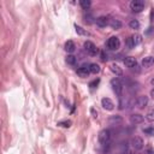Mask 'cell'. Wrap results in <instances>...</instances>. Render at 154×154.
Wrapping results in <instances>:
<instances>
[{
    "label": "cell",
    "instance_id": "obj_1",
    "mask_svg": "<svg viewBox=\"0 0 154 154\" xmlns=\"http://www.w3.org/2000/svg\"><path fill=\"white\" fill-rule=\"evenodd\" d=\"M111 85H112L113 92H115L118 96H122V94H123V89H124L123 83L119 81L118 78H113V79H111Z\"/></svg>",
    "mask_w": 154,
    "mask_h": 154
},
{
    "label": "cell",
    "instance_id": "obj_2",
    "mask_svg": "<svg viewBox=\"0 0 154 154\" xmlns=\"http://www.w3.org/2000/svg\"><path fill=\"white\" fill-rule=\"evenodd\" d=\"M83 47H84L85 51H87V53H88L89 55H92V57H95L96 54L99 53L98 47H96L92 41H85V42L83 43Z\"/></svg>",
    "mask_w": 154,
    "mask_h": 154
},
{
    "label": "cell",
    "instance_id": "obj_3",
    "mask_svg": "<svg viewBox=\"0 0 154 154\" xmlns=\"http://www.w3.org/2000/svg\"><path fill=\"white\" fill-rule=\"evenodd\" d=\"M98 139H99V142L102 145H106L110 142L111 140V131L108 130V129H104V130H101L99 135H98Z\"/></svg>",
    "mask_w": 154,
    "mask_h": 154
},
{
    "label": "cell",
    "instance_id": "obj_4",
    "mask_svg": "<svg viewBox=\"0 0 154 154\" xmlns=\"http://www.w3.org/2000/svg\"><path fill=\"white\" fill-rule=\"evenodd\" d=\"M121 47V40L117 36H111L107 41V48L111 51H117Z\"/></svg>",
    "mask_w": 154,
    "mask_h": 154
},
{
    "label": "cell",
    "instance_id": "obj_5",
    "mask_svg": "<svg viewBox=\"0 0 154 154\" xmlns=\"http://www.w3.org/2000/svg\"><path fill=\"white\" fill-rule=\"evenodd\" d=\"M143 9H145V1L143 0H133V1L130 3V10L133 11V12L139 13Z\"/></svg>",
    "mask_w": 154,
    "mask_h": 154
},
{
    "label": "cell",
    "instance_id": "obj_6",
    "mask_svg": "<svg viewBox=\"0 0 154 154\" xmlns=\"http://www.w3.org/2000/svg\"><path fill=\"white\" fill-rule=\"evenodd\" d=\"M130 145H131V147H133L134 149L141 151L142 148H143V146H145V142L140 136H135V137H133L130 140Z\"/></svg>",
    "mask_w": 154,
    "mask_h": 154
},
{
    "label": "cell",
    "instance_id": "obj_7",
    "mask_svg": "<svg viewBox=\"0 0 154 154\" xmlns=\"http://www.w3.org/2000/svg\"><path fill=\"white\" fill-rule=\"evenodd\" d=\"M95 23L99 28H105L107 25H110V18L107 16H100L95 19Z\"/></svg>",
    "mask_w": 154,
    "mask_h": 154
},
{
    "label": "cell",
    "instance_id": "obj_8",
    "mask_svg": "<svg viewBox=\"0 0 154 154\" xmlns=\"http://www.w3.org/2000/svg\"><path fill=\"white\" fill-rule=\"evenodd\" d=\"M101 106L106 111H112L113 108H115V104H113V101L110 98H104L102 99L101 100Z\"/></svg>",
    "mask_w": 154,
    "mask_h": 154
},
{
    "label": "cell",
    "instance_id": "obj_9",
    "mask_svg": "<svg viewBox=\"0 0 154 154\" xmlns=\"http://www.w3.org/2000/svg\"><path fill=\"white\" fill-rule=\"evenodd\" d=\"M135 104H136V107H139V108H145L148 104V96L147 95H140L137 99H136L135 101Z\"/></svg>",
    "mask_w": 154,
    "mask_h": 154
},
{
    "label": "cell",
    "instance_id": "obj_10",
    "mask_svg": "<svg viewBox=\"0 0 154 154\" xmlns=\"http://www.w3.org/2000/svg\"><path fill=\"white\" fill-rule=\"evenodd\" d=\"M129 121H130L131 124H135V125L136 124H141L142 122L145 121V117L142 116V115H140V113H134V115L130 116Z\"/></svg>",
    "mask_w": 154,
    "mask_h": 154
},
{
    "label": "cell",
    "instance_id": "obj_11",
    "mask_svg": "<svg viewBox=\"0 0 154 154\" xmlns=\"http://www.w3.org/2000/svg\"><path fill=\"white\" fill-rule=\"evenodd\" d=\"M141 65L145 69H149V67H152L154 65V58L153 57H145L141 61Z\"/></svg>",
    "mask_w": 154,
    "mask_h": 154
},
{
    "label": "cell",
    "instance_id": "obj_12",
    "mask_svg": "<svg viewBox=\"0 0 154 154\" xmlns=\"http://www.w3.org/2000/svg\"><path fill=\"white\" fill-rule=\"evenodd\" d=\"M89 66H81V67H78L77 69V75L79 77H82V78H85V77H88L89 76Z\"/></svg>",
    "mask_w": 154,
    "mask_h": 154
},
{
    "label": "cell",
    "instance_id": "obj_13",
    "mask_svg": "<svg viewBox=\"0 0 154 154\" xmlns=\"http://www.w3.org/2000/svg\"><path fill=\"white\" fill-rule=\"evenodd\" d=\"M123 61H124V65L127 67H130V69H133V67H135L136 65H137V61H136V59L134 58V57H127Z\"/></svg>",
    "mask_w": 154,
    "mask_h": 154
},
{
    "label": "cell",
    "instance_id": "obj_14",
    "mask_svg": "<svg viewBox=\"0 0 154 154\" xmlns=\"http://www.w3.org/2000/svg\"><path fill=\"white\" fill-rule=\"evenodd\" d=\"M64 48L67 53H72L73 51L76 49V46H75V42L71 41V40H69V41H66L65 45H64Z\"/></svg>",
    "mask_w": 154,
    "mask_h": 154
},
{
    "label": "cell",
    "instance_id": "obj_15",
    "mask_svg": "<svg viewBox=\"0 0 154 154\" xmlns=\"http://www.w3.org/2000/svg\"><path fill=\"white\" fill-rule=\"evenodd\" d=\"M122 22L121 21H119V19H111L110 21V27L112 28V29H115V30H118V29H121V28H122Z\"/></svg>",
    "mask_w": 154,
    "mask_h": 154
},
{
    "label": "cell",
    "instance_id": "obj_16",
    "mask_svg": "<svg viewBox=\"0 0 154 154\" xmlns=\"http://www.w3.org/2000/svg\"><path fill=\"white\" fill-rule=\"evenodd\" d=\"M89 71L90 73H94V75H96V73H99L100 72V65L99 64H96V63H92V64H89Z\"/></svg>",
    "mask_w": 154,
    "mask_h": 154
},
{
    "label": "cell",
    "instance_id": "obj_17",
    "mask_svg": "<svg viewBox=\"0 0 154 154\" xmlns=\"http://www.w3.org/2000/svg\"><path fill=\"white\" fill-rule=\"evenodd\" d=\"M110 69H111V71L115 73L116 76H122V75H123L122 69H121V67H119L117 64H112V65L110 66Z\"/></svg>",
    "mask_w": 154,
    "mask_h": 154
},
{
    "label": "cell",
    "instance_id": "obj_18",
    "mask_svg": "<svg viewBox=\"0 0 154 154\" xmlns=\"http://www.w3.org/2000/svg\"><path fill=\"white\" fill-rule=\"evenodd\" d=\"M75 30H76V33L78 34V35H81V36H88L89 35V33L87 30H84L82 27H79L77 24H75Z\"/></svg>",
    "mask_w": 154,
    "mask_h": 154
},
{
    "label": "cell",
    "instance_id": "obj_19",
    "mask_svg": "<svg viewBox=\"0 0 154 154\" xmlns=\"http://www.w3.org/2000/svg\"><path fill=\"white\" fill-rule=\"evenodd\" d=\"M131 40H133V43H134V47L137 46V45H140L142 42V36L140 35V34H135V35L131 36Z\"/></svg>",
    "mask_w": 154,
    "mask_h": 154
},
{
    "label": "cell",
    "instance_id": "obj_20",
    "mask_svg": "<svg viewBox=\"0 0 154 154\" xmlns=\"http://www.w3.org/2000/svg\"><path fill=\"white\" fill-rule=\"evenodd\" d=\"M122 121H123V119L119 116H112V117H110V119H108V122H110L111 124H113V125L122 123Z\"/></svg>",
    "mask_w": 154,
    "mask_h": 154
},
{
    "label": "cell",
    "instance_id": "obj_21",
    "mask_svg": "<svg viewBox=\"0 0 154 154\" xmlns=\"http://www.w3.org/2000/svg\"><path fill=\"white\" fill-rule=\"evenodd\" d=\"M65 61H66V64H69V65H75L76 64V57L72 54H69L65 58Z\"/></svg>",
    "mask_w": 154,
    "mask_h": 154
},
{
    "label": "cell",
    "instance_id": "obj_22",
    "mask_svg": "<svg viewBox=\"0 0 154 154\" xmlns=\"http://www.w3.org/2000/svg\"><path fill=\"white\" fill-rule=\"evenodd\" d=\"M79 5H81V7L83 10H88L90 6H92V3H90V0H81V1H79Z\"/></svg>",
    "mask_w": 154,
    "mask_h": 154
},
{
    "label": "cell",
    "instance_id": "obj_23",
    "mask_svg": "<svg viewBox=\"0 0 154 154\" xmlns=\"http://www.w3.org/2000/svg\"><path fill=\"white\" fill-rule=\"evenodd\" d=\"M129 27L131 28V29H139L140 28V22L137 19H131L129 22Z\"/></svg>",
    "mask_w": 154,
    "mask_h": 154
},
{
    "label": "cell",
    "instance_id": "obj_24",
    "mask_svg": "<svg viewBox=\"0 0 154 154\" xmlns=\"http://www.w3.org/2000/svg\"><path fill=\"white\" fill-rule=\"evenodd\" d=\"M59 127H63V128H70L72 125V122L71 121H61V122H58L57 123Z\"/></svg>",
    "mask_w": 154,
    "mask_h": 154
},
{
    "label": "cell",
    "instance_id": "obj_25",
    "mask_svg": "<svg viewBox=\"0 0 154 154\" xmlns=\"http://www.w3.org/2000/svg\"><path fill=\"white\" fill-rule=\"evenodd\" d=\"M146 119L148 122H154V110H152V111H149L146 115Z\"/></svg>",
    "mask_w": 154,
    "mask_h": 154
},
{
    "label": "cell",
    "instance_id": "obj_26",
    "mask_svg": "<svg viewBox=\"0 0 154 154\" xmlns=\"http://www.w3.org/2000/svg\"><path fill=\"white\" fill-rule=\"evenodd\" d=\"M99 82H100V79L98 78V79H94V81H92L89 83V87L90 88H96L98 87V84H99Z\"/></svg>",
    "mask_w": 154,
    "mask_h": 154
},
{
    "label": "cell",
    "instance_id": "obj_27",
    "mask_svg": "<svg viewBox=\"0 0 154 154\" xmlns=\"http://www.w3.org/2000/svg\"><path fill=\"white\" fill-rule=\"evenodd\" d=\"M94 18H93V16L92 15H88V16H85V22H87V23H93V22H95V21H93Z\"/></svg>",
    "mask_w": 154,
    "mask_h": 154
},
{
    "label": "cell",
    "instance_id": "obj_28",
    "mask_svg": "<svg viewBox=\"0 0 154 154\" xmlns=\"http://www.w3.org/2000/svg\"><path fill=\"white\" fill-rule=\"evenodd\" d=\"M145 134H148V135H153L154 134V128H147V129H143Z\"/></svg>",
    "mask_w": 154,
    "mask_h": 154
},
{
    "label": "cell",
    "instance_id": "obj_29",
    "mask_svg": "<svg viewBox=\"0 0 154 154\" xmlns=\"http://www.w3.org/2000/svg\"><path fill=\"white\" fill-rule=\"evenodd\" d=\"M127 45H128L129 48H134V43H133V40H131V36L127 40Z\"/></svg>",
    "mask_w": 154,
    "mask_h": 154
},
{
    "label": "cell",
    "instance_id": "obj_30",
    "mask_svg": "<svg viewBox=\"0 0 154 154\" xmlns=\"http://www.w3.org/2000/svg\"><path fill=\"white\" fill-rule=\"evenodd\" d=\"M90 113H92L93 118H98V112L95 111V108H94V107H92V108H90Z\"/></svg>",
    "mask_w": 154,
    "mask_h": 154
},
{
    "label": "cell",
    "instance_id": "obj_31",
    "mask_svg": "<svg viewBox=\"0 0 154 154\" xmlns=\"http://www.w3.org/2000/svg\"><path fill=\"white\" fill-rule=\"evenodd\" d=\"M101 59L104 60V61L107 60V55H105V52H102V53H101Z\"/></svg>",
    "mask_w": 154,
    "mask_h": 154
},
{
    "label": "cell",
    "instance_id": "obj_32",
    "mask_svg": "<svg viewBox=\"0 0 154 154\" xmlns=\"http://www.w3.org/2000/svg\"><path fill=\"white\" fill-rule=\"evenodd\" d=\"M151 96H152V99H154V88L151 90Z\"/></svg>",
    "mask_w": 154,
    "mask_h": 154
},
{
    "label": "cell",
    "instance_id": "obj_33",
    "mask_svg": "<svg viewBox=\"0 0 154 154\" xmlns=\"http://www.w3.org/2000/svg\"><path fill=\"white\" fill-rule=\"evenodd\" d=\"M151 83H152V85H153V87H154V78H153L152 81H151Z\"/></svg>",
    "mask_w": 154,
    "mask_h": 154
}]
</instances>
